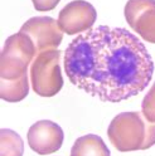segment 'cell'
Here are the masks:
<instances>
[{
    "instance_id": "obj_8",
    "label": "cell",
    "mask_w": 155,
    "mask_h": 156,
    "mask_svg": "<svg viewBox=\"0 0 155 156\" xmlns=\"http://www.w3.org/2000/svg\"><path fill=\"white\" fill-rule=\"evenodd\" d=\"M27 139L34 152L39 155H49L62 147L64 133L61 126L56 122L42 120L32 125Z\"/></svg>"
},
{
    "instance_id": "obj_4",
    "label": "cell",
    "mask_w": 155,
    "mask_h": 156,
    "mask_svg": "<svg viewBox=\"0 0 155 156\" xmlns=\"http://www.w3.org/2000/svg\"><path fill=\"white\" fill-rule=\"evenodd\" d=\"M61 51L48 49L38 53L31 64L32 90L42 97L56 96L63 87Z\"/></svg>"
},
{
    "instance_id": "obj_12",
    "label": "cell",
    "mask_w": 155,
    "mask_h": 156,
    "mask_svg": "<svg viewBox=\"0 0 155 156\" xmlns=\"http://www.w3.org/2000/svg\"><path fill=\"white\" fill-rule=\"evenodd\" d=\"M141 107H142L144 116L146 117L150 122H155V82L150 88V91L145 94Z\"/></svg>"
},
{
    "instance_id": "obj_5",
    "label": "cell",
    "mask_w": 155,
    "mask_h": 156,
    "mask_svg": "<svg viewBox=\"0 0 155 156\" xmlns=\"http://www.w3.org/2000/svg\"><path fill=\"white\" fill-rule=\"evenodd\" d=\"M20 32L32 39L38 53L56 49L63 39V32L58 25V22L51 16L31 18L22 25Z\"/></svg>"
},
{
    "instance_id": "obj_2",
    "label": "cell",
    "mask_w": 155,
    "mask_h": 156,
    "mask_svg": "<svg viewBox=\"0 0 155 156\" xmlns=\"http://www.w3.org/2000/svg\"><path fill=\"white\" fill-rule=\"evenodd\" d=\"M107 136L121 152L146 150L155 145V122H150L142 112H122L112 119Z\"/></svg>"
},
{
    "instance_id": "obj_3",
    "label": "cell",
    "mask_w": 155,
    "mask_h": 156,
    "mask_svg": "<svg viewBox=\"0 0 155 156\" xmlns=\"http://www.w3.org/2000/svg\"><path fill=\"white\" fill-rule=\"evenodd\" d=\"M38 54L33 41L27 34L19 32L9 37L2 51L0 77L2 80L15 81L28 74L29 64Z\"/></svg>"
},
{
    "instance_id": "obj_13",
    "label": "cell",
    "mask_w": 155,
    "mask_h": 156,
    "mask_svg": "<svg viewBox=\"0 0 155 156\" xmlns=\"http://www.w3.org/2000/svg\"><path fill=\"white\" fill-rule=\"evenodd\" d=\"M35 10L38 12H48L54 9L61 0H32Z\"/></svg>"
},
{
    "instance_id": "obj_7",
    "label": "cell",
    "mask_w": 155,
    "mask_h": 156,
    "mask_svg": "<svg viewBox=\"0 0 155 156\" xmlns=\"http://www.w3.org/2000/svg\"><path fill=\"white\" fill-rule=\"evenodd\" d=\"M124 13L132 30L155 44V0H129Z\"/></svg>"
},
{
    "instance_id": "obj_11",
    "label": "cell",
    "mask_w": 155,
    "mask_h": 156,
    "mask_svg": "<svg viewBox=\"0 0 155 156\" xmlns=\"http://www.w3.org/2000/svg\"><path fill=\"white\" fill-rule=\"evenodd\" d=\"M0 145H2V156H23L24 142L16 132L3 129L0 132Z\"/></svg>"
},
{
    "instance_id": "obj_9",
    "label": "cell",
    "mask_w": 155,
    "mask_h": 156,
    "mask_svg": "<svg viewBox=\"0 0 155 156\" xmlns=\"http://www.w3.org/2000/svg\"><path fill=\"white\" fill-rule=\"evenodd\" d=\"M71 156H110V150L100 136L85 135L73 144Z\"/></svg>"
},
{
    "instance_id": "obj_10",
    "label": "cell",
    "mask_w": 155,
    "mask_h": 156,
    "mask_svg": "<svg viewBox=\"0 0 155 156\" xmlns=\"http://www.w3.org/2000/svg\"><path fill=\"white\" fill-rule=\"evenodd\" d=\"M29 93L28 74L15 81L0 80V96L6 102H19L24 100Z\"/></svg>"
},
{
    "instance_id": "obj_1",
    "label": "cell",
    "mask_w": 155,
    "mask_h": 156,
    "mask_svg": "<svg viewBox=\"0 0 155 156\" xmlns=\"http://www.w3.org/2000/svg\"><path fill=\"white\" fill-rule=\"evenodd\" d=\"M64 72L77 88L103 102H121L149 86L154 62L125 28L100 25L77 35L64 51Z\"/></svg>"
},
{
    "instance_id": "obj_6",
    "label": "cell",
    "mask_w": 155,
    "mask_h": 156,
    "mask_svg": "<svg viewBox=\"0 0 155 156\" xmlns=\"http://www.w3.org/2000/svg\"><path fill=\"white\" fill-rule=\"evenodd\" d=\"M96 18L97 13L92 4L85 0H74L59 12L58 25L63 33L74 35L92 29Z\"/></svg>"
}]
</instances>
